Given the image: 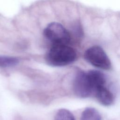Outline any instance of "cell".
<instances>
[{
    "mask_svg": "<svg viewBox=\"0 0 120 120\" xmlns=\"http://www.w3.org/2000/svg\"><path fill=\"white\" fill-rule=\"evenodd\" d=\"M85 60L92 66L98 68L108 70L111 68V62L104 50L99 46L94 45L84 53Z\"/></svg>",
    "mask_w": 120,
    "mask_h": 120,
    "instance_id": "cell-3",
    "label": "cell"
},
{
    "mask_svg": "<svg viewBox=\"0 0 120 120\" xmlns=\"http://www.w3.org/2000/svg\"><path fill=\"white\" fill-rule=\"evenodd\" d=\"M75 51L68 45H52L46 53V62L53 67H63L69 65L76 59Z\"/></svg>",
    "mask_w": 120,
    "mask_h": 120,
    "instance_id": "cell-1",
    "label": "cell"
},
{
    "mask_svg": "<svg viewBox=\"0 0 120 120\" xmlns=\"http://www.w3.org/2000/svg\"><path fill=\"white\" fill-rule=\"evenodd\" d=\"M73 88L75 95L81 98H88L94 93L87 73L81 70L78 71L75 75Z\"/></svg>",
    "mask_w": 120,
    "mask_h": 120,
    "instance_id": "cell-4",
    "label": "cell"
},
{
    "mask_svg": "<svg viewBox=\"0 0 120 120\" xmlns=\"http://www.w3.org/2000/svg\"><path fill=\"white\" fill-rule=\"evenodd\" d=\"M45 38L53 45H68L71 37L68 30L60 23L52 22L49 23L44 30Z\"/></svg>",
    "mask_w": 120,
    "mask_h": 120,
    "instance_id": "cell-2",
    "label": "cell"
},
{
    "mask_svg": "<svg viewBox=\"0 0 120 120\" xmlns=\"http://www.w3.org/2000/svg\"><path fill=\"white\" fill-rule=\"evenodd\" d=\"M94 95L98 101L105 106H109L113 102L114 98L112 93L105 86L97 89Z\"/></svg>",
    "mask_w": 120,
    "mask_h": 120,
    "instance_id": "cell-5",
    "label": "cell"
},
{
    "mask_svg": "<svg viewBox=\"0 0 120 120\" xmlns=\"http://www.w3.org/2000/svg\"><path fill=\"white\" fill-rule=\"evenodd\" d=\"M80 120H102L98 111L93 107H87L82 112Z\"/></svg>",
    "mask_w": 120,
    "mask_h": 120,
    "instance_id": "cell-7",
    "label": "cell"
},
{
    "mask_svg": "<svg viewBox=\"0 0 120 120\" xmlns=\"http://www.w3.org/2000/svg\"><path fill=\"white\" fill-rule=\"evenodd\" d=\"M19 63V60L15 57L0 56V68H10L16 66Z\"/></svg>",
    "mask_w": 120,
    "mask_h": 120,
    "instance_id": "cell-8",
    "label": "cell"
},
{
    "mask_svg": "<svg viewBox=\"0 0 120 120\" xmlns=\"http://www.w3.org/2000/svg\"><path fill=\"white\" fill-rule=\"evenodd\" d=\"M87 73L93 88L94 93L98 88L105 86L106 82V78L105 75L102 72L96 70H91Z\"/></svg>",
    "mask_w": 120,
    "mask_h": 120,
    "instance_id": "cell-6",
    "label": "cell"
},
{
    "mask_svg": "<svg viewBox=\"0 0 120 120\" xmlns=\"http://www.w3.org/2000/svg\"><path fill=\"white\" fill-rule=\"evenodd\" d=\"M54 120H75V119L73 114L69 110L61 109L57 112Z\"/></svg>",
    "mask_w": 120,
    "mask_h": 120,
    "instance_id": "cell-9",
    "label": "cell"
}]
</instances>
